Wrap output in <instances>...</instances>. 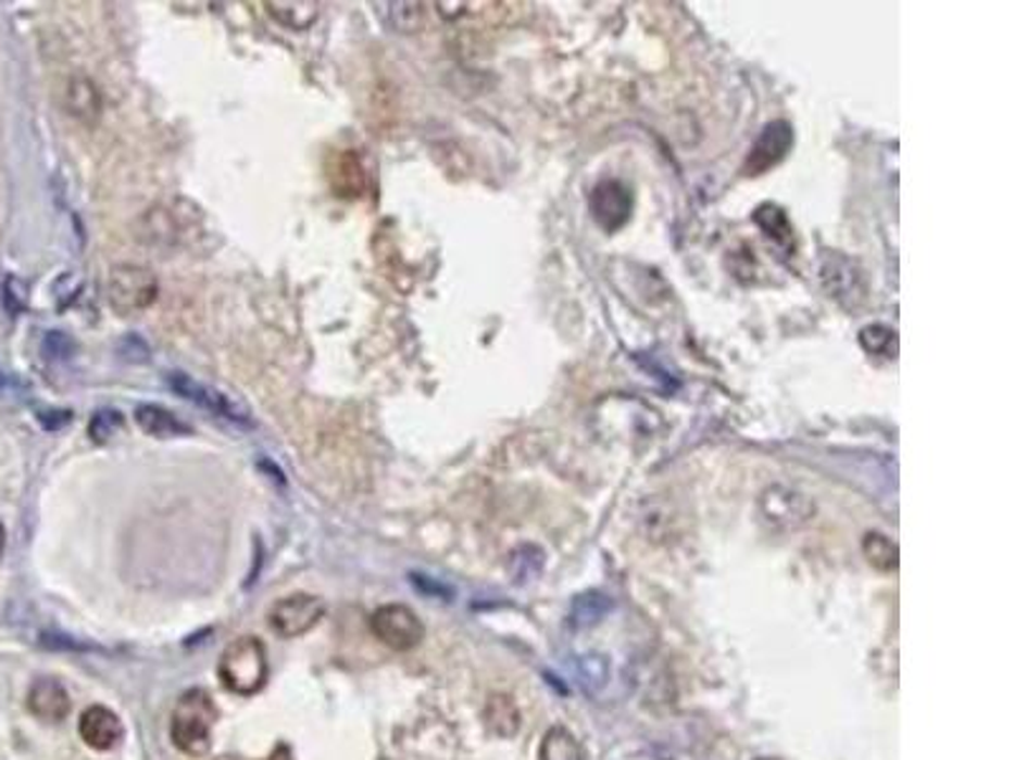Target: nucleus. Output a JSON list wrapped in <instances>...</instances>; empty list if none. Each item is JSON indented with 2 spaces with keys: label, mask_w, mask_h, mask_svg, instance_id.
<instances>
[{
  "label": "nucleus",
  "mask_w": 1014,
  "mask_h": 760,
  "mask_svg": "<svg viewBox=\"0 0 1014 760\" xmlns=\"http://www.w3.org/2000/svg\"><path fill=\"white\" fill-rule=\"evenodd\" d=\"M216 720L218 710L209 692L188 689L173 710L171 737L175 748L193 758L205 756L213 745V725H216Z\"/></svg>",
  "instance_id": "nucleus-1"
},
{
  "label": "nucleus",
  "mask_w": 1014,
  "mask_h": 760,
  "mask_svg": "<svg viewBox=\"0 0 1014 760\" xmlns=\"http://www.w3.org/2000/svg\"><path fill=\"white\" fill-rule=\"evenodd\" d=\"M270 676L266 649L256 636H241L231 642L218 659V680L228 692L241 697L256 695Z\"/></svg>",
  "instance_id": "nucleus-2"
},
{
  "label": "nucleus",
  "mask_w": 1014,
  "mask_h": 760,
  "mask_svg": "<svg viewBox=\"0 0 1014 760\" xmlns=\"http://www.w3.org/2000/svg\"><path fill=\"white\" fill-rule=\"evenodd\" d=\"M107 300L122 317H135L158 300V277L148 266L117 264L107 279Z\"/></svg>",
  "instance_id": "nucleus-3"
},
{
  "label": "nucleus",
  "mask_w": 1014,
  "mask_h": 760,
  "mask_svg": "<svg viewBox=\"0 0 1014 760\" xmlns=\"http://www.w3.org/2000/svg\"><path fill=\"white\" fill-rule=\"evenodd\" d=\"M371 631L380 644H386L393 651H411L422 644L424 623L414 608L403 604L378 606L371 613Z\"/></svg>",
  "instance_id": "nucleus-4"
},
{
  "label": "nucleus",
  "mask_w": 1014,
  "mask_h": 760,
  "mask_svg": "<svg viewBox=\"0 0 1014 760\" xmlns=\"http://www.w3.org/2000/svg\"><path fill=\"white\" fill-rule=\"evenodd\" d=\"M819 284L829 300L844 307H857L867 300L865 274L842 254H825L819 258Z\"/></svg>",
  "instance_id": "nucleus-5"
},
{
  "label": "nucleus",
  "mask_w": 1014,
  "mask_h": 760,
  "mask_svg": "<svg viewBox=\"0 0 1014 760\" xmlns=\"http://www.w3.org/2000/svg\"><path fill=\"white\" fill-rule=\"evenodd\" d=\"M325 616V604L312 593H292V596L277 600L270 611V626L281 638L304 636L320 623Z\"/></svg>",
  "instance_id": "nucleus-6"
},
{
  "label": "nucleus",
  "mask_w": 1014,
  "mask_h": 760,
  "mask_svg": "<svg viewBox=\"0 0 1014 760\" xmlns=\"http://www.w3.org/2000/svg\"><path fill=\"white\" fill-rule=\"evenodd\" d=\"M167 383H171L173 391L183 395V398L196 403V406H201L205 410H211V414L224 416L228 418V421H236L243 426L251 423L249 408L243 406L241 401H236L231 398V395H226V393L216 391V388L201 383V380H193L190 376H186V372H171V376H167Z\"/></svg>",
  "instance_id": "nucleus-7"
},
{
  "label": "nucleus",
  "mask_w": 1014,
  "mask_h": 760,
  "mask_svg": "<svg viewBox=\"0 0 1014 760\" xmlns=\"http://www.w3.org/2000/svg\"><path fill=\"white\" fill-rule=\"evenodd\" d=\"M759 512L776 530H797L814 517V505L787 486H768L759 499Z\"/></svg>",
  "instance_id": "nucleus-8"
},
{
  "label": "nucleus",
  "mask_w": 1014,
  "mask_h": 760,
  "mask_svg": "<svg viewBox=\"0 0 1014 760\" xmlns=\"http://www.w3.org/2000/svg\"><path fill=\"white\" fill-rule=\"evenodd\" d=\"M794 144V129L789 122L776 119L761 129L759 140L749 150V157L743 163V175H764L787 157V152Z\"/></svg>",
  "instance_id": "nucleus-9"
},
{
  "label": "nucleus",
  "mask_w": 1014,
  "mask_h": 760,
  "mask_svg": "<svg viewBox=\"0 0 1014 760\" xmlns=\"http://www.w3.org/2000/svg\"><path fill=\"white\" fill-rule=\"evenodd\" d=\"M591 216L606 233L619 231L631 216V190L622 180H601L589 198Z\"/></svg>",
  "instance_id": "nucleus-10"
},
{
  "label": "nucleus",
  "mask_w": 1014,
  "mask_h": 760,
  "mask_svg": "<svg viewBox=\"0 0 1014 760\" xmlns=\"http://www.w3.org/2000/svg\"><path fill=\"white\" fill-rule=\"evenodd\" d=\"M79 735L89 748L112 750L125 737V725H122L117 712H112L110 707L91 705L79 718Z\"/></svg>",
  "instance_id": "nucleus-11"
},
{
  "label": "nucleus",
  "mask_w": 1014,
  "mask_h": 760,
  "mask_svg": "<svg viewBox=\"0 0 1014 760\" xmlns=\"http://www.w3.org/2000/svg\"><path fill=\"white\" fill-rule=\"evenodd\" d=\"M28 712L43 722H61L72 712V697L64 684L53 676H38L26 697Z\"/></svg>",
  "instance_id": "nucleus-12"
},
{
  "label": "nucleus",
  "mask_w": 1014,
  "mask_h": 760,
  "mask_svg": "<svg viewBox=\"0 0 1014 760\" xmlns=\"http://www.w3.org/2000/svg\"><path fill=\"white\" fill-rule=\"evenodd\" d=\"M61 104H64L68 117L84 122V125H95L99 114H102V94H99V87L84 74H72L64 81Z\"/></svg>",
  "instance_id": "nucleus-13"
},
{
  "label": "nucleus",
  "mask_w": 1014,
  "mask_h": 760,
  "mask_svg": "<svg viewBox=\"0 0 1014 760\" xmlns=\"http://www.w3.org/2000/svg\"><path fill=\"white\" fill-rule=\"evenodd\" d=\"M327 175H330V182L338 195L358 198L365 190V170L361 165V157H358L353 150L335 155L333 167Z\"/></svg>",
  "instance_id": "nucleus-14"
},
{
  "label": "nucleus",
  "mask_w": 1014,
  "mask_h": 760,
  "mask_svg": "<svg viewBox=\"0 0 1014 760\" xmlns=\"http://www.w3.org/2000/svg\"><path fill=\"white\" fill-rule=\"evenodd\" d=\"M135 421L148 436L171 439V436H186L190 433V426L175 418L171 410L163 406H152V403H140L135 408Z\"/></svg>",
  "instance_id": "nucleus-15"
},
{
  "label": "nucleus",
  "mask_w": 1014,
  "mask_h": 760,
  "mask_svg": "<svg viewBox=\"0 0 1014 760\" xmlns=\"http://www.w3.org/2000/svg\"><path fill=\"white\" fill-rule=\"evenodd\" d=\"M266 13L289 30H308L317 21L320 5L312 0H266Z\"/></svg>",
  "instance_id": "nucleus-16"
},
{
  "label": "nucleus",
  "mask_w": 1014,
  "mask_h": 760,
  "mask_svg": "<svg viewBox=\"0 0 1014 760\" xmlns=\"http://www.w3.org/2000/svg\"><path fill=\"white\" fill-rule=\"evenodd\" d=\"M485 722H487V727H490L495 735L513 737V735H517V730H521L523 718H521V710H517L515 699L510 695H502V692H498V695H492L490 699H487Z\"/></svg>",
  "instance_id": "nucleus-17"
},
{
  "label": "nucleus",
  "mask_w": 1014,
  "mask_h": 760,
  "mask_svg": "<svg viewBox=\"0 0 1014 760\" xmlns=\"http://www.w3.org/2000/svg\"><path fill=\"white\" fill-rule=\"evenodd\" d=\"M538 758L540 760H586L581 743L576 740L574 733H568V730L561 725L551 727L543 735Z\"/></svg>",
  "instance_id": "nucleus-18"
},
{
  "label": "nucleus",
  "mask_w": 1014,
  "mask_h": 760,
  "mask_svg": "<svg viewBox=\"0 0 1014 760\" xmlns=\"http://www.w3.org/2000/svg\"><path fill=\"white\" fill-rule=\"evenodd\" d=\"M863 553L867 562L880 573H893L898 570V545L882 532H867L863 537Z\"/></svg>",
  "instance_id": "nucleus-19"
},
{
  "label": "nucleus",
  "mask_w": 1014,
  "mask_h": 760,
  "mask_svg": "<svg viewBox=\"0 0 1014 760\" xmlns=\"http://www.w3.org/2000/svg\"><path fill=\"white\" fill-rule=\"evenodd\" d=\"M753 218H756L761 231H764L774 243H779V246H791V241H794V228H791L787 213H784L779 205H772V203L761 205Z\"/></svg>",
  "instance_id": "nucleus-20"
},
{
  "label": "nucleus",
  "mask_w": 1014,
  "mask_h": 760,
  "mask_svg": "<svg viewBox=\"0 0 1014 760\" xmlns=\"http://www.w3.org/2000/svg\"><path fill=\"white\" fill-rule=\"evenodd\" d=\"M609 608H612V600H609L604 593H584V596L576 598L574 604V623L576 626H591V623H599L601 616H604Z\"/></svg>",
  "instance_id": "nucleus-21"
},
{
  "label": "nucleus",
  "mask_w": 1014,
  "mask_h": 760,
  "mask_svg": "<svg viewBox=\"0 0 1014 760\" xmlns=\"http://www.w3.org/2000/svg\"><path fill=\"white\" fill-rule=\"evenodd\" d=\"M860 342L871 355H886L896 357L898 353V334L886 325H871L860 332Z\"/></svg>",
  "instance_id": "nucleus-22"
},
{
  "label": "nucleus",
  "mask_w": 1014,
  "mask_h": 760,
  "mask_svg": "<svg viewBox=\"0 0 1014 760\" xmlns=\"http://www.w3.org/2000/svg\"><path fill=\"white\" fill-rule=\"evenodd\" d=\"M388 8H391L388 13H391L393 28L401 34H414L422 26V3H391Z\"/></svg>",
  "instance_id": "nucleus-23"
},
{
  "label": "nucleus",
  "mask_w": 1014,
  "mask_h": 760,
  "mask_svg": "<svg viewBox=\"0 0 1014 760\" xmlns=\"http://www.w3.org/2000/svg\"><path fill=\"white\" fill-rule=\"evenodd\" d=\"M120 429H122L120 410H99L89 423V436L95 441H107L110 436H114V431H120Z\"/></svg>",
  "instance_id": "nucleus-24"
},
{
  "label": "nucleus",
  "mask_w": 1014,
  "mask_h": 760,
  "mask_svg": "<svg viewBox=\"0 0 1014 760\" xmlns=\"http://www.w3.org/2000/svg\"><path fill=\"white\" fill-rule=\"evenodd\" d=\"M3 302H5V307L11 309V312H18V309L26 307V287H23V281H21L18 292H13V281H11V279L5 281V287H3Z\"/></svg>",
  "instance_id": "nucleus-25"
},
{
  "label": "nucleus",
  "mask_w": 1014,
  "mask_h": 760,
  "mask_svg": "<svg viewBox=\"0 0 1014 760\" xmlns=\"http://www.w3.org/2000/svg\"><path fill=\"white\" fill-rule=\"evenodd\" d=\"M3 553H5V528L0 524V558H3Z\"/></svg>",
  "instance_id": "nucleus-26"
},
{
  "label": "nucleus",
  "mask_w": 1014,
  "mask_h": 760,
  "mask_svg": "<svg viewBox=\"0 0 1014 760\" xmlns=\"http://www.w3.org/2000/svg\"><path fill=\"white\" fill-rule=\"evenodd\" d=\"M3 383H5V378H3V372H0V388H3Z\"/></svg>",
  "instance_id": "nucleus-27"
},
{
  "label": "nucleus",
  "mask_w": 1014,
  "mask_h": 760,
  "mask_svg": "<svg viewBox=\"0 0 1014 760\" xmlns=\"http://www.w3.org/2000/svg\"><path fill=\"white\" fill-rule=\"evenodd\" d=\"M756 760H776V758H756Z\"/></svg>",
  "instance_id": "nucleus-28"
}]
</instances>
